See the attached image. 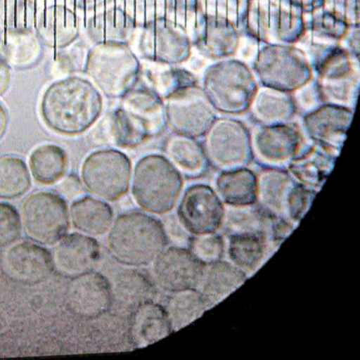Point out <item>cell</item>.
<instances>
[{
  "label": "cell",
  "mask_w": 360,
  "mask_h": 360,
  "mask_svg": "<svg viewBox=\"0 0 360 360\" xmlns=\"http://www.w3.org/2000/svg\"><path fill=\"white\" fill-rule=\"evenodd\" d=\"M91 128L99 148L133 149L161 134L167 127L164 100L146 84L136 86Z\"/></svg>",
  "instance_id": "1"
},
{
  "label": "cell",
  "mask_w": 360,
  "mask_h": 360,
  "mask_svg": "<svg viewBox=\"0 0 360 360\" xmlns=\"http://www.w3.org/2000/svg\"><path fill=\"white\" fill-rule=\"evenodd\" d=\"M103 96L83 77L73 76L52 84L44 92L41 114L45 123L60 134L75 136L89 129L101 117Z\"/></svg>",
  "instance_id": "2"
},
{
  "label": "cell",
  "mask_w": 360,
  "mask_h": 360,
  "mask_svg": "<svg viewBox=\"0 0 360 360\" xmlns=\"http://www.w3.org/2000/svg\"><path fill=\"white\" fill-rule=\"evenodd\" d=\"M111 256L129 266H146L166 248L167 236L162 222L143 210H128L119 214L107 236Z\"/></svg>",
  "instance_id": "3"
},
{
  "label": "cell",
  "mask_w": 360,
  "mask_h": 360,
  "mask_svg": "<svg viewBox=\"0 0 360 360\" xmlns=\"http://www.w3.org/2000/svg\"><path fill=\"white\" fill-rule=\"evenodd\" d=\"M184 176L164 154L148 153L132 169L130 188L138 206L152 214L169 212L184 185Z\"/></svg>",
  "instance_id": "4"
},
{
  "label": "cell",
  "mask_w": 360,
  "mask_h": 360,
  "mask_svg": "<svg viewBox=\"0 0 360 360\" xmlns=\"http://www.w3.org/2000/svg\"><path fill=\"white\" fill-rule=\"evenodd\" d=\"M124 43L91 45L84 72L103 96L120 99L138 84L143 67L137 56Z\"/></svg>",
  "instance_id": "5"
},
{
  "label": "cell",
  "mask_w": 360,
  "mask_h": 360,
  "mask_svg": "<svg viewBox=\"0 0 360 360\" xmlns=\"http://www.w3.org/2000/svg\"><path fill=\"white\" fill-rule=\"evenodd\" d=\"M132 163L117 148H99L84 160L81 181L90 195L107 202L117 201L130 188Z\"/></svg>",
  "instance_id": "6"
},
{
  "label": "cell",
  "mask_w": 360,
  "mask_h": 360,
  "mask_svg": "<svg viewBox=\"0 0 360 360\" xmlns=\"http://www.w3.org/2000/svg\"><path fill=\"white\" fill-rule=\"evenodd\" d=\"M258 85L245 66L220 63L205 73L202 89L217 112L238 115L248 112Z\"/></svg>",
  "instance_id": "7"
},
{
  "label": "cell",
  "mask_w": 360,
  "mask_h": 360,
  "mask_svg": "<svg viewBox=\"0 0 360 360\" xmlns=\"http://www.w3.org/2000/svg\"><path fill=\"white\" fill-rule=\"evenodd\" d=\"M202 145L210 167L219 172L246 168L252 161L250 130L234 118L217 117Z\"/></svg>",
  "instance_id": "8"
},
{
  "label": "cell",
  "mask_w": 360,
  "mask_h": 360,
  "mask_svg": "<svg viewBox=\"0 0 360 360\" xmlns=\"http://www.w3.org/2000/svg\"><path fill=\"white\" fill-rule=\"evenodd\" d=\"M22 223L26 235L38 243L51 245L67 233L70 213L65 200L47 191L32 193L23 202Z\"/></svg>",
  "instance_id": "9"
},
{
  "label": "cell",
  "mask_w": 360,
  "mask_h": 360,
  "mask_svg": "<svg viewBox=\"0 0 360 360\" xmlns=\"http://www.w3.org/2000/svg\"><path fill=\"white\" fill-rule=\"evenodd\" d=\"M167 127L172 133L203 137L217 119V110L199 84L185 87L165 101Z\"/></svg>",
  "instance_id": "10"
},
{
  "label": "cell",
  "mask_w": 360,
  "mask_h": 360,
  "mask_svg": "<svg viewBox=\"0 0 360 360\" xmlns=\"http://www.w3.org/2000/svg\"><path fill=\"white\" fill-rule=\"evenodd\" d=\"M302 129L294 122L264 126L250 131L252 161L261 168L286 169L304 147Z\"/></svg>",
  "instance_id": "11"
},
{
  "label": "cell",
  "mask_w": 360,
  "mask_h": 360,
  "mask_svg": "<svg viewBox=\"0 0 360 360\" xmlns=\"http://www.w3.org/2000/svg\"><path fill=\"white\" fill-rule=\"evenodd\" d=\"M178 201V219L194 236L213 233L224 218V203L208 184L198 183L188 186Z\"/></svg>",
  "instance_id": "12"
},
{
  "label": "cell",
  "mask_w": 360,
  "mask_h": 360,
  "mask_svg": "<svg viewBox=\"0 0 360 360\" xmlns=\"http://www.w3.org/2000/svg\"><path fill=\"white\" fill-rule=\"evenodd\" d=\"M141 30L137 49L142 59L162 65H177L188 59V35L166 19L155 21Z\"/></svg>",
  "instance_id": "13"
},
{
  "label": "cell",
  "mask_w": 360,
  "mask_h": 360,
  "mask_svg": "<svg viewBox=\"0 0 360 360\" xmlns=\"http://www.w3.org/2000/svg\"><path fill=\"white\" fill-rule=\"evenodd\" d=\"M205 268L188 249L180 247L165 248L153 262L157 284L171 293L196 289Z\"/></svg>",
  "instance_id": "14"
},
{
  "label": "cell",
  "mask_w": 360,
  "mask_h": 360,
  "mask_svg": "<svg viewBox=\"0 0 360 360\" xmlns=\"http://www.w3.org/2000/svg\"><path fill=\"white\" fill-rule=\"evenodd\" d=\"M354 112V110L347 108L323 103L302 116V131L312 143L338 157Z\"/></svg>",
  "instance_id": "15"
},
{
  "label": "cell",
  "mask_w": 360,
  "mask_h": 360,
  "mask_svg": "<svg viewBox=\"0 0 360 360\" xmlns=\"http://www.w3.org/2000/svg\"><path fill=\"white\" fill-rule=\"evenodd\" d=\"M68 301L76 315L86 319H96L105 314L113 304L111 283L94 270L72 278Z\"/></svg>",
  "instance_id": "16"
},
{
  "label": "cell",
  "mask_w": 360,
  "mask_h": 360,
  "mask_svg": "<svg viewBox=\"0 0 360 360\" xmlns=\"http://www.w3.org/2000/svg\"><path fill=\"white\" fill-rule=\"evenodd\" d=\"M100 257V245L97 240L82 233L63 236L52 255L53 268L63 276L71 279L94 271Z\"/></svg>",
  "instance_id": "17"
},
{
  "label": "cell",
  "mask_w": 360,
  "mask_h": 360,
  "mask_svg": "<svg viewBox=\"0 0 360 360\" xmlns=\"http://www.w3.org/2000/svg\"><path fill=\"white\" fill-rule=\"evenodd\" d=\"M4 264L8 274L24 284H36L49 277L53 269L52 256L44 248L30 242H22L6 252Z\"/></svg>",
  "instance_id": "18"
},
{
  "label": "cell",
  "mask_w": 360,
  "mask_h": 360,
  "mask_svg": "<svg viewBox=\"0 0 360 360\" xmlns=\"http://www.w3.org/2000/svg\"><path fill=\"white\" fill-rule=\"evenodd\" d=\"M84 26L90 45L110 42L130 45L137 29L133 19L118 4L88 17Z\"/></svg>",
  "instance_id": "19"
},
{
  "label": "cell",
  "mask_w": 360,
  "mask_h": 360,
  "mask_svg": "<svg viewBox=\"0 0 360 360\" xmlns=\"http://www.w3.org/2000/svg\"><path fill=\"white\" fill-rule=\"evenodd\" d=\"M316 81L324 103L354 111L359 91V77L347 63L319 68Z\"/></svg>",
  "instance_id": "20"
},
{
  "label": "cell",
  "mask_w": 360,
  "mask_h": 360,
  "mask_svg": "<svg viewBox=\"0 0 360 360\" xmlns=\"http://www.w3.org/2000/svg\"><path fill=\"white\" fill-rule=\"evenodd\" d=\"M337 158L328 150L313 143L304 146L286 169L298 183L319 192L332 172Z\"/></svg>",
  "instance_id": "21"
},
{
  "label": "cell",
  "mask_w": 360,
  "mask_h": 360,
  "mask_svg": "<svg viewBox=\"0 0 360 360\" xmlns=\"http://www.w3.org/2000/svg\"><path fill=\"white\" fill-rule=\"evenodd\" d=\"M172 332L167 312L161 304L150 301L131 311L129 333L134 348L145 347Z\"/></svg>",
  "instance_id": "22"
},
{
  "label": "cell",
  "mask_w": 360,
  "mask_h": 360,
  "mask_svg": "<svg viewBox=\"0 0 360 360\" xmlns=\"http://www.w3.org/2000/svg\"><path fill=\"white\" fill-rule=\"evenodd\" d=\"M248 112L258 125L271 126L292 122L297 115L290 92L258 86Z\"/></svg>",
  "instance_id": "23"
},
{
  "label": "cell",
  "mask_w": 360,
  "mask_h": 360,
  "mask_svg": "<svg viewBox=\"0 0 360 360\" xmlns=\"http://www.w3.org/2000/svg\"><path fill=\"white\" fill-rule=\"evenodd\" d=\"M162 150L167 159L187 179L203 177L210 168L202 143L197 139L172 133L165 140Z\"/></svg>",
  "instance_id": "24"
},
{
  "label": "cell",
  "mask_w": 360,
  "mask_h": 360,
  "mask_svg": "<svg viewBox=\"0 0 360 360\" xmlns=\"http://www.w3.org/2000/svg\"><path fill=\"white\" fill-rule=\"evenodd\" d=\"M256 174V203L274 217L287 213L288 198L297 181L283 169L261 168Z\"/></svg>",
  "instance_id": "25"
},
{
  "label": "cell",
  "mask_w": 360,
  "mask_h": 360,
  "mask_svg": "<svg viewBox=\"0 0 360 360\" xmlns=\"http://www.w3.org/2000/svg\"><path fill=\"white\" fill-rule=\"evenodd\" d=\"M69 213L74 227L92 237L108 233L115 219L108 202L91 195L75 200Z\"/></svg>",
  "instance_id": "26"
},
{
  "label": "cell",
  "mask_w": 360,
  "mask_h": 360,
  "mask_svg": "<svg viewBox=\"0 0 360 360\" xmlns=\"http://www.w3.org/2000/svg\"><path fill=\"white\" fill-rule=\"evenodd\" d=\"M214 186L219 197L226 205L245 206L256 203L257 174L248 167L219 172Z\"/></svg>",
  "instance_id": "27"
},
{
  "label": "cell",
  "mask_w": 360,
  "mask_h": 360,
  "mask_svg": "<svg viewBox=\"0 0 360 360\" xmlns=\"http://www.w3.org/2000/svg\"><path fill=\"white\" fill-rule=\"evenodd\" d=\"M113 302L131 311L140 305L153 301L156 296L154 283L142 272L127 269L119 273L111 284Z\"/></svg>",
  "instance_id": "28"
},
{
  "label": "cell",
  "mask_w": 360,
  "mask_h": 360,
  "mask_svg": "<svg viewBox=\"0 0 360 360\" xmlns=\"http://www.w3.org/2000/svg\"><path fill=\"white\" fill-rule=\"evenodd\" d=\"M205 268L200 283V294L208 308L217 304L245 281L244 274L225 262H217Z\"/></svg>",
  "instance_id": "29"
},
{
  "label": "cell",
  "mask_w": 360,
  "mask_h": 360,
  "mask_svg": "<svg viewBox=\"0 0 360 360\" xmlns=\"http://www.w3.org/2000/svg\"><path fill=\"white\" fill-rule=\"evenodd\" d=\"M65 150L56 144L37 147L30 155L29 165L34 179L41 184L50 185L60 180L68 168Z\"/></svg>",
  "instance_id": "30"
},
{
  "label": "cell",
  "mask_w": 360,
  "mask_h": 360,
  "mask_svg": "<svg viewBox=\"0 0 360 360\" xmlns=\"http://www.w3.org/2000/svg\"><path fill=\"white\" fill-rule=\"evenodd\" d=\"M209 309L200 292L191 289L172 293L165 309L173 332L190 324Z\"/></svg>",
  "instance_id": "31"
},
{
  "label": "cell",
  "mask_w": 360,
  "mask_h": 360,
  "mask_svg": "<svg viewBox=\"0 0 360 360\" xmlns=\"http://www.w3.org/2000/svg\"><path fill=\"white\" fill-rule=\"evenodd\" d=\"M146 85L155 91L164 101L181 89L198 84L195 75L185 68L166 65L160 70L145 72Z\"/></svg>",
  "instance_id": "32"
},
{
  "label": "cell",
  "mask_w": 360,
  "mask_h": 360,
  "mask_svg": "<svg viewBox=\"0 0 360 360\" xmlns=\"http://www.w3.org/2000/svg\"><path fill=\"white\" fill-rule=\"evenodd\" d=\"M25 162L15 156L0 158V198H13L24 194L30 186Z\"/></svg>",
  "instance_id": "33"
},
{
  "label": "cell",
  "mask_w": 360,
  "mask_h": 360,
  "mask_svg": "<svg viewBox=\"0 0 360 360\" xmlns=\"http://www.w3.org/2000/svg\"><path fill=\"white\" fill-rule=\"evenodd\" d=\"M169 3L170 0H118L117 1V4L133 19L137 29H142L157 20H167Z\"/></svg>",
  "instance_id": "34"
},
{
  "label": "cell",
  "mask_w": 360,
  "mask_h": 360,
  "mask_svg": "<svg viewBox=\"0 0 360 360\" xmlns=\"http://www.w3.org/2000/svg\"><path fill=\"white\" fill-rule=\"evenodd\" d=\"M263 250L264 239L259 233H241L231 237L230 257L240 266H255L261 259Z\"/></svg>",
  "instance_id": "35"
},
{
  "label": "cell",
  "mask_w": 360,
  "mask_h": 360,
  "mask_svg": "<svg viewBox=\"0 0 360 360\" xmlns=\"http://www.w3.org/2000/svg\"><path fill=\"white\" fill-rule=\"evenodd\" d=\"M188 250L204 265H209L221 257L223 241L212 233L193 236L190 238Z\"/></svg>",
  "instance_id": "36"
},
{
  "label": "cell",
  "mask_w": 360,
  "mask_h": 360,
  "mask_svg": "<svg viewBox=\"0 0 360 360\" xmlns=\"http://www.w3.org/2000/svg\"><path fill=\"white\" fill-rule=\"evenodd\" d=\"M198 0H170L167 20L176 28L188 34L197 25Z\"/></svg>",
  "instance_id": "37"
},
{
  "label": "cell",
  "mask_w": 360,
  "mask_h": 360,
  "mask_svg": "<svg viewBox=\"0 0 360 360\" xmlns=\"http://www.w3.org/2000/svg\"><path fill=\"white\" fill-rule=\"evenodd\" d=\"M21 219L16 209L7 202H0V247L10 245L21 233Z\"/></svg>",
  "instance_id": "38"
},
{
  "label": "cell",
  "mask_w": 360,
  "mask_h": 360,
  "mask_svg": "<svg viewBox=\"0 0 360 360\" xmlns=\"http://www.w3.org/2000/svg\"><path fill=\"white\" fill-rule=\"evenodd\" d=\"M291 94L297 114L302 116L324 103L316 81L310 79Z\"/></svg>",
  "instance_id": "39"
},
{
  "label": "cell",
  "mask_w": 360,
  "mask_h": 360,
  "mask_svg": "<svg viewBox=\"0 0 360 360\" xmlns=\"http://www.w3.org/2000/svg\"><path fill=\"white\" fill-rule=\"evenodd\" d=\"M317 191L297 182L288 200L287 214L295 220L301 219L309 209Z\"/></svg>",
  "instance_id": "40"
},
{
  "label": "cell",
  "mask_w": 360,
  "mask_h": 360,
  "mask_svg": "<svg viewBox=\"0 0 360 360\" xmlns=\"http://www.w3.org/2000/svg\"><path fill=\"white\" fill-rule=\"evenodd\" d=\"M118 0H75L76 8L85 15V20L100 11L117 4Z\"/></svg>",
  "instance_id": "41"
},
{
  "label": "cell",
  "mask_w": 360,
  "mask_h": 360,
  "mask_svg": "<svg viewBox=\"0 0 360 360\" xmlns=\"http://www.w3.org/2000/svg\"><path fill=\"white\" fill-rule=\"evenodd\" d=\"M10 73L6 65L0 63V96L4 94L10 84Z\"/></svg>",
  "instance_id": "42"
},
{
  "label": "cell",
  "mask_w": 360,
  "mask_h": 360,
  "mask_svg": "<svg viewBox=\"0 0 360 360\" xmlns=\"http://www.w3.org/2000/svg\"><path fill=\"white\" fill-rule=\"evenodd\" d=\"M7 122L6 112L4 108L0 104V139L5 133Z\"/></svg>",
  "instance_id": "43"
}]
</instances>
